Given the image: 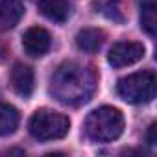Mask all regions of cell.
<instances>
[{
  "instance_id": "5bb4252c",
  "label": "cell",
  "mask_w": 157,
  "mask_h": 157,
  "mask_svg": "<svg viewBox=\"0 0 157 157\" xmlns=\"http://www.w3.org/2000/svg\"><path fill=\"white\" fill-rule=\"evenodd\" d=\"M155 129H157V126H155V124H151V126L148 128L146 140H148V144H150V146H155V142H157V139H155Z\"/></svg>"
},
{
  "instance_id": "7c38bea8",
  "label": "cell",
  "mask_w": 157,
  "mask_h": 157,
  "mask_svg": "<svg viewBox=\"0 0 157 157\" xmlns=\"http://www.w3.org/2000/svg\"><path fill=\"white\" fill-rule=\"evenodd\" d=\"M140 26L148 35L155 37V33H157V8H155L153 0L140 2Z\"/></svg>"
},
{
  "instance_id": "8992f818",
  "label": "cell",
  "mask_w": 157,
  "mask_h": 157,
  "mask_svg": "<svg viewBox=\"0 0 157 157\" xmlns=\"http://www.w3.org/2000/svg\"><path fill=\"white\" fill-rule=\"evenodd\" d=\"M50 44H52V37L44 28L33 26V28L26 30V33L22 35V48L32 57L44 56L50 50Z\"/></svg>"
},
{
  "instance_id": "8fae6325",
  "label": "cell",
  "mask_w": 157,
  "mask_h": 157,
  "mask_svg": "<svg viewBox=\"0 0 157 157\" xmlns=\"http://www.w3.org/2000/svg\"><path fill=\"white\" fill-rule=\"evenodd\" d=\"M19 122H21V115L13 105L0 104V137L15 133V129L19 128Z\"/></svg>"
},
{
  "instance_id": "277c9868",
  "label": "cell",
  "mask_w": 157,
  "mask_h": 157,
  "mask_svg": "<svg viewBox=\"0 0 157 157\" xmlns=\"http://www.w3.org/2000/svg\"><path fill=\"white\" fill-rule=\"evenodd\" d=\"M117 93L128 104H148L155 98V74L150 70L129 74L118 80Z\"/></svg>"
},
{
  "instance_id": "6da1fadb",
  "label": "cell",
  "mask_w": 157,
  "mask_h": 157,
  "mask_svg": "<svg viewBox=\"0 0 157 157\" xmlns=\"http://www.w3.org/2000/svg\"><path fill=\"white\" fill-rule=\"evenodd\" d=\"M94 89H96L94 74L87 67L78 65L74 61L59 65L50 80V94L57 102L72 107L87 104L94 94Z\"/></svg>"
},
{
  "instance_id": "4fadbf2b",
  "label": "cell",
  "mask_w": 157,
  "mask_h": 157,
  "mask_svg": "<svg viewBox=\"0 0 157 157\" xmlns=\"http://www.w3.org/2000/svg\"><path fill=\"white\" fill-rule=\"evenodd\" d=\"M104 13H105L109 19L117 21V22H124V10L120 8V4H118V2H109V4L105 6Z\"/></svg>"
},
{
  "instance_id": "9c48e42d",
  "label": "cell",
  "mask_w": 157,
  "mask_h": 157,
  "mask_svg": "<svg viewBox=\"0 0 157 157\" xmlns=\"http://www.w3.org/2000/svg\"><path fill=\"white\" fill-rule=\"evenodd\" d=\"M24 15V6L21 0H0V28L10 30L19 24Z\"/></svg>"
},
{
  "instance_id": "ba28073f",
  "label": "cell",
  "mask_w": 157,
  "mask_h": 157,
  "mask_svg": "<svg viewBox=\"0 0 157 157\" xmlns=\"http://www.w3.org/2000/svg\"><path fill=\"white\" fill-rule=\"evenodd\" d=\"M39 11L41 15H44L48 21L54 22H65L70 17L72 6H70V0H39Z\"/></svg>"
},
{
  "instance_id": "3957f363",
  "label": "cell",
  "mask_w": 157,
  "mask_h": 157,
  "mask_svg": "<svg viewBox=\"0 0 157 157\" xmlns=\"http://www.w3.org/2000/svg\"><path fill=\"white\" fill-rule=\"evenodd\" d=\"M28 129L37 140H56L68 133L70 120L63 113L52 109H37L28 122Z\"/></svg>"
},
{
  "instance_id": "52a82bcc",
  "label": "cell",
  "mask_w": 157,
  "mask_h": 157,
  "mask_svg": "<svg viewBox=\"0 0 157 157\" xmlns=\"http://www.w3.org/2000/svg\"><path fill=\"white\" fill-rule=\"evenodd\" d=\"M10 82L13 91L22 96L28 98L33 93V83H35V76H33V68L24 65V63H15L10 74Z\"/></svg>"
},
{
  "instance_id": "30bf717a",
  "label": "cell",
  "mask_w": 157,
  "mask_h": 157,
  "mask_svg": "<svg viewBox=\"0 0 157 157\" xmlns=\"http://www.w3.org/2000/svg\"><path fill=\"white\" fill-rule=\"evenodd\" d=\"M104 41H105V33L102 30H98V28H83V30L78 32V35H76L78 48L87 52V54H93V52L100 50Z\"/></svg>"
},
{
  "instance_id": "7a4b0ae2",
  "label": "cell",
  "mask_w": 157,
  "mask_h": 157,
  "mask_svg": "<svg viewBox=\"0 0 157 157\" xmlns=\"http://www.w3.org/2000/svg\"><path fill=\"white\" fill-rule=\"evenodd\" d=\"M124 131V115L117 107H98L89 113L85 120V133L94 142L117 140Z\"/></svg>"
},
{
  "instance_id": "5b68a950",
  "label": "cell",
  "mask_w": 157,
  "mask_h": 157,
  "mask_svg": "<svg viewBox=\"0 0 157 157\" xmlns=\"http://www.w3.org/2000/svg\"><path fill=\"white\" fill-rule=\"evenodd\" d=\"M144 44L137 43V41H120L117 44L111 46L109 54H107V61L111 67L115 68H122L128 65H133L137 61H140L144 57Z\"/></svg>"
}]
</instances>
